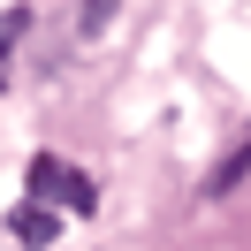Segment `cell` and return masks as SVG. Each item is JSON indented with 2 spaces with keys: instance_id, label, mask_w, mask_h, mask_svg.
<instances>
[{
  "instance_id": "cell-2",
  "label": "cell",
  "mask_w": 251,
  "mask_h": 251,
  "mask_svg": "<svg viewBox=\"0 0 251 251\" xmlns=\"http://www.w3.org/2000/svg\"><path fill=\"white\" fill-rule=\"evenodd\" d=\"M8 228H16L23 244H46V236H53V205L46 198H23L16 213H8Z\"/></svg>"
},
{
  "instance_id": "cell-3",
  "label": "cell",
  "mask_w": 251,
  "mask_h": 251,
  "mask_svg": "<svg viewBox=\"0 0 251 251\" xmlns=\"http://www.w3.org/2000/svg\"><path fill=\"white\" fill-rule=\"evenodd\" d=\"M244 175H251V137H244V145H236V152H228V160H221V168H213V183H205V190H213V198H221V190H236V183H244Z\"/></svg>"
},
{
  "instance_id": "cell-1",
  "label": "cell",
  "mask_w": 251,
  "mask_h": 251,
  "mask_svg": "<svg viewBox=\"0 0 251 251\" xmlns=\"http://www.w3.org/2000/svg\"><path fill=\"white\" fill-rule=\"evenodd\" d=\"M31 198H46L53 213H92V205H99V190H92V175H76L69 160L38 152V160H31Z\"/></svg>"
},
{
  "instance_id": "cell-5",
  "label": "cell",
  "mask_w": 251,
  "mask_h": 251,
  "mask_svg": "<svg viewBox=\"0 0 251 251\" xmlns=\"http://www.w3.org/2000/svg\"><path fill=\"white\" fill-rule=\"evenodd\" d=\"M107 16H114V0H84V31H107Z\"/></svg>"
},
{
  "instance_id": "cell-4",
  "label": "cell",
  "mask_w": 251,
  "mask_h": 251,
  "mask_svg": "<svg viewBox=\"0 0 251 251\" xmlns=\"http://www.w3.org/2000/svg\"><path fill=\"white\" fill-rule=\"evenodd\" d=\"M23 23H31V8H8V16H0V53H8V46L23 38Z\"/></svg>"
}]
</instances>
